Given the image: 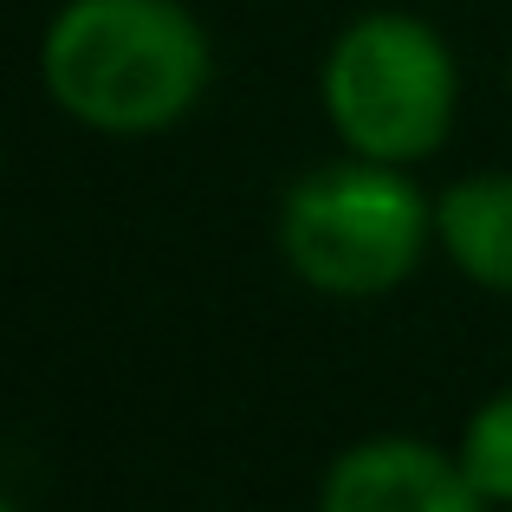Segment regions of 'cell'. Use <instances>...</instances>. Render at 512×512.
I'll use <instances>...</instances> for the list:
<instances>
[{
  "label": "cell",
  "instance_id": "1",
  "mask_svg": "<svg viewBox=\"0 0 512 512\" xmlns=\"http://www.w3.org/2000/svg\"><path fill=\"white\" fill-rule=\"evenodd\" d=\"M214 78L208 26L182 0H65L39 33V85L98 137H156Z\"/></svg>",
  "mask_w": 512,
  "mask_h": 512
},
{
  "label": "cell",
  "instance_id": "2",
  "mask_svg": "<svg viewBox=\"0 0 512 512\" xmlns=\"http://www.w3.org/2000/svg\"><path fill=\"white\" fill-rule=\"evenodd\" d=\"M325 124L350 156L415 169L448 143L461 111L454 46L415 13H357L318 65Z\"/></svg>",
  "mask_w": 512,
  "mask_h": 512
},
{
  "label": "cell",
  "instance_id": "3",
  "mask_svg": "<svg viewBox=\"0 0 512 512\" xmlns=\"http://www.w3.org/2000/svg\"><path fill=\"white\" fill-rule=\"evenodd\" d=\"M435 240V201L396 163L344 156L286 188L279 201V253L292 279L325 299H389L415 279Z\"/></svg>",
  "mask_w": 512,
  "mask_h": 512
},
{
  "label": "cell",
  "instance_id": "4",
  "mask_svg": "<svg viewBox=\"0 0 512 512\" xmlns=\"http://www.w3.org/2000/svg\"><path fill=\"white\" fill-rule=\"evenodd\" d=\"M318 512H487L461 454L422 435H363L331 454Z\"/></svg>",
  "mask_w": 512,
  "mask_h": 512
},
{
  "label": "cell",
  "instance_id": "5",
  "mask_svg": "<svg viewBox=\"0 0 512 512\" xmlns=\"http://www.w3.org/2000/svg\"><path fill=\"white\" fill-rule=\"evenodd\" d=\"M435 247L480 292L512 299V169L461 175L435 195Z\"/></svg>",
  "mask_w": 512,
  "mask_h": 512
},
{
  "label": "cell",
  "instance_id": "6",
  "mask_svg": "<svg viewBox=\"0 0 512 512\" xmlns=\"http://www.w3.org/2000/svg\"><path fill=\"white\" fill-rule=\"evenodd\" d=\"M454 454H461L467 480L487 493V506H512V383L493 389V396L461 422Z\"/></svg>",
  "mask_w": 512,
  "mask_h": 512
},
{
  "label": "cell",
  "instance_id": "7",
  "mask_svg": "<svg viewBox=\"0 0 512 512\" xmlns=\"http://www.w3.org/2000/svg\"><path fill=\"white\" fill-rule=\"evenodd\" d=\"M0 512H20V506H0Z\"/></svg>",
  "mask_w": 512,
  "mask_h": 512
},
{
  "label": "cell",
  "instance_id": "8",
  "mask_svg": "<svg viewBox=\"0 0 512 512\" xmlns=\"http://www.w3.org/2000/svg\"><path fill=\"white\" fill-rule=\"evenodd\" d=\"M506 512H512V506H506Z\"/></svg>",
  "mask_w": 512,
  "mask_h": 512
}]
</instances>
